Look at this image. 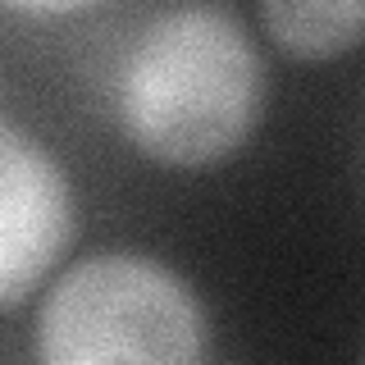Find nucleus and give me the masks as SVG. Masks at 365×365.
Segmentation results:
<instances>
[{"mask_svg":"<svg viewBox=\"0 0 365 365\" xmlns=\"http://www.w3.org/2000/svg\"><path fill=\"white\" fill-rule=\"evenodd\" d=\"M96 5H106V0H5L9 14L23 19H68V14H87Z\"/></svg>","mask_w":365,"mask_h":365,"instance_id":"39448f33","label":"nucleus"},{"mask_svg":"<svg viewBox=\"0 0 365 365\" xmlns=\"http://www.w3.org/2000/svg\"><path fill=\"white\" fill-rule=\"evenodd\" d=\"M265 55L242 19L210 0L160 9L119 64L114 114L137 155L165 169L233 160L260 128Z\"/></svg>","mask_w":365,"mask_h":365,"instance_id":"f257e3e1","label":"nucleus"},{"mask_svg":"<svg viewBox=\"0 0 365 365\" xmlns=\"http://www.w3.org/2000/svg\"><path fill=\"white\" fill-rule=\"evenodd\" d=\"M260 28L288 60H342L365 46V0H260Z\"/></svg>","mask_w":365,"mask_h":365,"instance_id":"20e7f679","label":"nucleus"},{"mask_svg":"<svg viewBox=\"0 0 365 365\" xmlns=\"http://www.w3.org/2000/svg\"><path fill=\"white\" fill-rule=\"evenodd\" d=\"M210 351L197 288L146 251H91L55 274L32 319L46 365H192Z\"/></svg>","mask_w":365,"mask_h":365,"instance_id":"f03ea898","label":"nucleus"},{"mask_svg":"<svg viewBox=\"0 0 365 365\" xmlns=\"http://www.w3.org/2000/svg\"><path fill=\"white\" fill-rule=\"evenodd\" d=\"M78 237V201L64 165L14 114L0 119V311H23Z\"/></svg>","mask_w":365,"mask_h":365,"instance_id":"7ed1b4c3","label":"nucleus"}]
</instances>
